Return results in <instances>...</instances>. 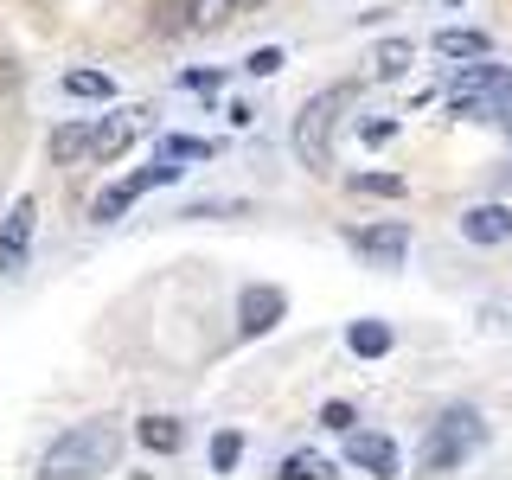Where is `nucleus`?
I'll return each mask as SVG.
<instances>
[{
    "mask_svg": "<svg viewBox=\"0 0 512 480\" xmlns=\"http://www.w3.org/2000/svg\"><path fill=\"white\" fill-rule=\"evenodd\" d=\"M116 455H122L116 423H84V429H71V436H58L52 448H45L39 474L45 480H90V474L116 468Z\"/></svg>",
    "mask_w": 512,
    "mask_h": 480,
    "instance_id": "nucleus-1",
    "label": "nucleus"
},
{
    "mask_svg": "<svg viewBox=\"0 0 512 480\" xmlns=\"http://www.w3.org/2000/svg\"><path fill=\"white\" fill-rule=\"evenodd\" d=\"M448 103H455V116H474V122H512V77H500L493 64H474V71L455 77Z\"/></svg>",
    "mask_w": 512,
    "mask_h": 480,
    "instance_id": "nucleus-2",
    "label": "nucleus"
},
{
    "mask_svg": "<svg viewBox=\"0 0 512 480\" xmlns=\"http://www.w3.org/2000/svg\"><path fill=\"white\" fill-rule=\"evenodd\" d=\"M474 442H480V416L474 410H448L442 423L429 429V442H423V474H448Z\"/></svg>",
    "mask_w": 512,
    "mask_h": 480,
    "instance_id": "nucleus-3",
    "label": "nucleus"
},
{
    "mask_svg": "<svg viewBox=\"0 0 512 480\" xmlns=\"http://www.w3.org/2000/svg\"><path fill=\"white\" fill-rule=\"evenodd\" d=\"M346 103V90H327V96H314L308 109H301V122H295V154H301V167H327L333 148H327V135H333V109Z\"/></svg>",
    "mask_w": 512,
    "mask_h": 480,
    "instance_id": "nucleus-4",
    "label": "nucleus"
},
{
    "mask_svg": "<svg viewBox=\"0 0 512 480\" xmlns=\"http://www.w3.org/2000/svg\"><path fill=\"white\" fill-rule=\"evenodd\" d=\"M173 180H180V167H173V160H167V154H160V160H154V167H141V173H128V180H122V186H109V192H96V205H90V212H96V224H116V218L128 212V205H135V199H141V192H154V186H173Z\"/></svg>",
    "mask_w": 512,
    "mask_h": 480,
    "instance_id": "nucleus-5",
    "label": "nucleus"
},
{
    "mask_svg": "<svg viewBox=\"0 0 512 480\" xmlns=\"http://www.w3.org/2000/svg\"><path fill=\"white\" fill-rule=\"evenodd\" d=\"M32 224H39V199H20V205H13V218H7V231H0V269H7V276H20V269H26Z\"/></svg>",
    "mask_w": 512,
    "mask_h": 480,
    "instance_id": "nucleus-6",
    "label": "nucleus"
},
{
    "mask_svg": "<svg viewBox=\"0 0 512 480\" xmlns=\"http://www.w3.org/2000/svg\"><path fill=\"white\" fill-rule=\"evenodd\" d=\"M282 314H288V295H282V288H244V301H237V327H244L250 340H256V333H269Z\"/></svg>",
    "mask_w": 512,
    "mask_h": 480,
    "instance_id": "nucleus-7",
    "label": "nucleus"
},
{
    "mask_svg": "<svg viewBox=\"0 0 512 480\" xmlns=\"http://www.w3.org/2000/svg\"><path fill=\"white\" fill-rule=\"evenodd\" d=\"M346 461L372 474H397V442L391 436H365V429H346Z\"/></svg>",
    "mask_w": 512,
    "mask_h": 480,
    "instance_id": "nucleus-8",
    "label": "nucleus"
},
{
    "mask_svg": "<svg viewBox=\"0 0 512 480\" xmlns=\"http://www.w3.org/2000/svg\"><path fill=\"white\" fill-rule=\"evenodd\" d=\"M461 237H468V244H506L512 212L506 205H468V212H461Z\"/></svg>",
    "mask_w": 512,
    "mask_h": 480,
    "instance_id": "nucleus-9",
    "label": "nucleus"
},
{
    "mask_svg": "<svg viewBox=\"0 0 512 480\" xmlns=\"http://www.w3.org/2000/svg\"><path fill=\"white\" fill-rule=\"evenodd\" d=\"M352 244H359L365 256H372V263H404V250H410V231L404 224H378V231H352Z\"/></svg>",
    "mask_w": 512,
    "mask_h": 480,
    "instance_id": "nucleus-10",
    "label": "nucleus"
},
{
    "mask_svg": "<svg viewBox=\"0 0 512 480\" xmlns=\"http://www.w3.org/2000/svg\"><path fill=\"white\" fill-rule=\"evenodd\" d=\"M436 52L442 58H487L493 39H487V32H474V26H442L436 32Z\"/></svg>",
    "mask_w": 512,
    "mask_h": 480,
    "instance_id": "nucleus-11",
    "label": "nucleus"
},
{
    "mask_svg": "<svg viewBox=\"0 0 512 480\" xmlns=\"http://www.w3.org/2000/svg\"><path fill=\"white\" fill-rule=\"evenodd\" d=\"M135 116H122V122H103V128H96V135H90V154L96 160H122L128 154V141H135Z\"/></svg>",
    "mask_w": 512,
    "mask_h": 480,
    "instance_id": "nucleus-12",
    "label": "nucleus"
},
{
    "mask_svg": "<svg viewBox=\"0 0 512 480\" xmlns=\"http://www.w3.org/2000/svg\"><path fill=\"white\" fill-rule=\"evenodd\" d=\"M64 96H77V103H109V96H116V77L109 71H64Z\"/></svg>",
    "mask_w": 512,
    "mask_h": 480,
    "instance_id": "nucleus-13",
    "label": "nucleus"
},
{
    "mask_svg": "<svg viewBox=\"0 0 512 480\" xmlns=\"http://www.w3.org/2000/svg\"><path fill=\"white\" fill-rule=\"evenodd\" d=\"M180 442H186V429L173 423V416H141V448H154V455H173Z\"/></svg>",
    "mask_w": 512,
    "mask_h": 480,
    "instance_id": "nucleus-14",
    "label": "nucleus"
},
{
    "mask_svg": "<svg viewBox=\"0 0 512 480\" xmlns=\"http://www.w3.org/2000/svg\"><path fill=\"white\" fill-rule=\"evenodd\" d=\"M346 346L359 352V359H378V352H391V327H384V320H359V327L346 333Z\"/></svg>",
    "mask_w": 512,
    "mask_h": 480,
    "instance_id": "nucleus-15",
    "label": "nucleus"
},
{
    "mask_svg": "<svg viewBox=\"0 0 512 480\" xmlns=\"http://www.w3.org/2000/svg\"><path fill=\"white\" fill-rule=\"evenodd\" d=\"M410 58H416V52H410V45H404V39H384V45H378V52H372V71L384 77V84H397V77H404V71H410Z\"/></svg>",
    "mask_w": 512,
    "mask_h": 480,
    "instance_id": "nucleus-16",
    "label": "nucleus"
},
{
    "mask_svg": "<svg viewBox=\"0 0 512 480\" xmlns=\"http://www.w3.org/2000/svg\"><path fill=\"white\" fill-rule=\"evenodd\" d=\"M320 474H333V461L320 455V448H295V455L282 461V480H320Z\"/></svg>",
    "mask_w": 512,
    "mask_h": 480,
    "instance_id": "nucleus-17",
    "label": "nucleus"
},
{
    "mask_svg": "<svg viewBox=\"0 0 512 480\" xmlns=\"http://www.w3.org/2000/svg\"><path fill=\"white\" fill-rule=\"evenodd\" d=\"M186 13H192V20H186L192 32H212V26H224V20H231L237 7H231V0H192Z\"/></svg>",
    "mask_w": 512,
    "mask_h": 480,
    "instance_id": "nucleus-18",
    "label": "nucleus"
},
{
    "mask_svg": "<svg viewBox=\"0 0 512 480\" xmlns=\"http://www.w3.org/2000/svg\"><path fill=\"white\" fill-rule=\"evenodd\" d=\"M160 154H167V160H212V141H192V135H160Z\"/></svg>",
    "mask_w": 512,
    "mask_h": 480,
    "instance_id": "nucleus-19",
    "label": "nucleus"
},
{
    "mask_svg": "<svg viewBox=\"0 0 512 480\" xmlns=\"http://www.w3.org/2000/svg\"><path fill=\"white\" fill-rule=\"evenodd\" d=\"M52 154H58V160L90 154V128H77V122H71V128H58V135H52Z\"/></svg>",
    "mask_w": 512,
    "mask_h": 480,
    "instance_id": "nucleus-20",
    "label": "nucleus"
},
{
    "mask_svg": "<svg viewBox=\"0 0 512 480\" xmlns=\"http://www.w3.org/2000/svg\"><path fill=\"white\" fill-rule=\"evenodd\" d=\"M352 192H384V199H397L404 180H391V173H352Z\"/></svg>",
    "mask_w": 512,
    "mask_h": 480,
    "instance_id": "nucleus-21",
    "label": "nucleus"
},
{
    "mask_svg": "<svg viewBox=\"0 0 512 480\" xmlns=\"http://www.w3.org/2000/svg\"><path fill=\"white\" fill-rule=\"evenodd\" d=\"M244 71H250V77H276V71H282V52H276V45H256V52L244 58Z\"/></svg>",
    "mask_w": 512,
    "mask_h": 480,
    "instance_id": "nucleus-22",
    "label": "nucleus"
},
{
    "mask_svg": "<svg viewBox=\"0 0 512 480\" xmlns=\"http://www.w3.org/2000/svg\"><path fill=\"white\" fill-rule=\"evenodd\" d=\"M237 455H244V442H237V436H218V442H212V468H218V474L237 468Z\"/></svg>",
    "mask_w": 512,
    "mask_h": 480,
    "instance_id": "nucleus-23",
    "label": "nucleus"
},
{
    "mask_svg": "<svg viewBox=\"0 0 512 480\" xmlns=\"http://www.w3.org/2000/svg\"><path fill=\"white\" fill-rule=\"evenodd\" d=\"M320 423H327V429H340V436H346V429H352V404H327V410H320Z\"/></svg>",
    "mask_w": 512,
    "mask_h": 480,
    "instance_id": "nucleus-24",
    "label": "nucleus"
},
{
    "mask_svg": "<svg viewBox=\"0 0 512 480\" xmlns=\"http://www.w3.org/2000/svg\"><path fill=\"white\" fill-rule=\"evenodd\" d=\"M397 135V122H365V141H372V148H378V141H391Z\"/></svg>",
    "mask_w": 512,
    "mask_h": 480,
    "instance_id": "nucleus-25",
    "label": "nucleus"
},
{
    "mask_svg": "<svg viewBox=\"0 0 512 480\" xmlns=\"http://www.w3.org/2000/svg\"><path fill=\"white\" fill-rule=\"evenodd\" d=\"M231 7H237V13H250V7H263V0H231Z\"/></svg>",
    "mask_w": 512,
    "mask_h": 480,
    "instance_id": "nucleus-26",
    "label": "nucleus"
},
{
    "mask_svg": "<svg viewBox=\"0 0 512 480\" xmlns=\"http://www.w3.org/2000/svg\"><path fill=\"white\" fill-rule=\"evenodd\" d=\"M506 186H512V167H506Z\"/></svg>",
    "mask_w": 512,
    "mask_h": 480,
    "instance_id": "nucleus-27",
    "label": "nucleus"
}]
</instances>
